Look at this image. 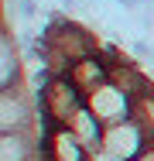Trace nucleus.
I'll use <instances>...</instances> for the list:
<instances>
[{"label": "nucleus", "instance_id": "1", "mask_svg": "<svg viewBox=\"0 0 154 161\" xmlns=\"http://www.w3.org/2000/svg\"><path fill=\"white\" fill-rule=\"evenodd\" d=\"M86 103V96L69 82V75H52L48 86L38 93V106H41V117L48 127H65L69 117Z\"/></svg>", "mask_w": 154, "mask_h": 161}, {"label": "nucleus", "instance_id": "2", "mask_svg": "<svg viewBox=\"0 0 154 161\" xmlns=\"http://www.w3.org/2000/svg\"><path fill=\"white\" fill-rule=\"evenodd\" d=\"M21 86L0 89V134H7V130H38V117H41L38 96L31 99Z\"/></svg>", "mask_w": 154, "mask_h": 161}, {"label": "nucleus", "instance_id": "3", "mask_svg": "<svg viewBox=\"0 0 154 161\" xmlns=\"http://www.w3.org/2000/svg\"><path fill=\"white\" fill-rule=\"evenodd\" d=\"M86 106H89L92 113H96V120L103 124V127H110V124H120V120H130V110H134V96L117 86L113 79H106V82H99L96 89H92L89 96H86Z\"/></svg>", "mask_w": 154, "mask_h": 161}, {"label": "nucleus", "instance_id": "4", "mask_svg": "<svg viewBox=\"0 0 154 161\" xmlns=\"http://www.w3.org/2000/svg\"><path fill=\"white\" fill-rule=\"evenodd\" d=\"M147 141H151L147 130L130 117V120H120V124L103 127V144H99V147H106L110 154H117L120 161H134L144 147H147Z\"/></svg>", "mask_w": 154, "mask_h": 161}, {"label": "nucleus", "instance_id": "5", "mask_svg": "<svg viewBox=\"0 0 154 161\" xmlns=\"http://www.w3.org/2000/svg\"><path fill=\"white\" fill-rule=\"evenodd\" d=\"M0 161H45V141L38 130L0 134Z\"/></svg>", "mask_w": 154, "mask_h": 161}, {"label": "nucleus", "instance_id": "6", "mask_svg": "<svg viewBox=\"0 0 154 161\" xmlns=\"http://www.w3.org/2000/svg\"><path fill=\"white\" fill-rule=\"evenodd\" d=\"M62 75H69V82H72L82 96H89L99 82L110 79V62H106L99 52H92V55H86V58H75Z\"/></svg>", "mask_w": 154, "mask_h": 161}, {"label": "nucleus", "instance_id": "7", "mask_svg": "<svg viewBox=\"0 0 154 161\" xmlns=\"http://www.w3.org/2000/svg\"><path fill=\"white\" fill-rule=\"evenodd\" d=\"M65 127L72 130L82 144H86V151H96V147L103 144V124L96 120V113H92L86 103H82V106L69 117V124H65Z\"/></svg>", "mask_w": 154, "mask_h": 161}, {"label": "nucleus", "instance_id": "8", "mask_svg": "<svg viewBox=\"0 0 154 161\" xmlns=\"http://www.w3.org/2000/svg\"><path fill=\"white\" fill-rule=\"evenodd\" d=\"M21 86V52L14 45L10 31H0V89H14Z\"/></svg>", "mask_w": 154, "mask_h": 161}, {"label": "nucleus", "instance_id": "9", "mask_svg": "<svg viewBox=\"0 0 154 161\" xmlns=\"http://www.w3.org/2000/svg\"><path fill=\"white\" fill-rule=\"evenodd\" d=\"M130 117L147 130V137H154V82H147L140 93H134V110Z\"/></svg>", "mask_w": 154, "mask_h": 161}, {"label": "nucleus", "instance_id": "10", "mask_svg": "<svg viewBox=\"0 0 154 161\" xmlns=\"http://www.w3.org/2000/svg\"><path fill=\"white\" fill-rule=\"evenodd\" d=\"M113 3H117L120 10H127V14H137V10H140L147 0H113Z\"/></svg>", "mask_w": 154, "mask_h": 161}, {"label": "nucleus", "instance_id": "11", "mask_svg": "<svg viewBox=\"0 0 154 161\" xmlns=\"http://www.w3.org/2000/svg\"><path fill=\"white\" fill-rule=\"evenodd\" d=\"M89 161H120L117 154H110L106 147H96V151H89Z\"/></svg>", "mask_w": 154, "mask_h": 161}]
</instances>
